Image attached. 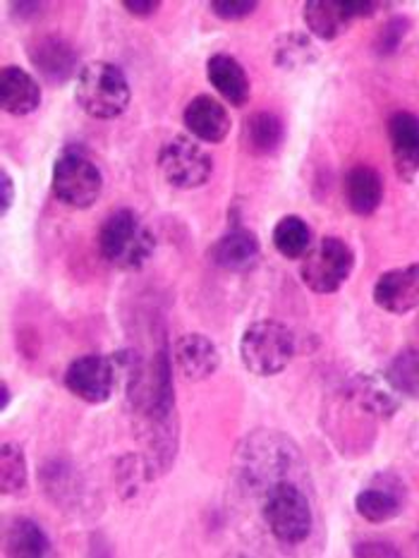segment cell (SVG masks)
Instances as JSON below:
<instances>
[{"label": "cell", "mask_w": 419, "mask_h": 558, "mask_svg": "<svg viewBox=\"0 0 419 558\" xmlns=\"http://www.w3.org/2000/svg\"><path fill=\"white\" fill-rule=\"evenodd\" d=\"M343 8H345L347 15H350V20H355V17H371L383 5L381 3H367V0H362V3H357V0H355V3H350V0H345Z\"/></svg>", "instance_id": "obj_36"}, {"label": "cell", "mask_w": 419, "mask_h": 558, "mask_svg": "<svg viewBox=\"0 0 419 558\" xmlns=\"http://www.w3.org/2000/svg\"><path fill=\"white\" fill-rule=\"evenodd\" d=\"M273 247L285 259H305V254L311 250V228L305 218L299 216H283L273 228Z\"/></svg>", "instance_id": "obj_24"}, {"label": "cell", "mask_w": 419, "mask_h": 558, "mask_svg": "<svg viewBox=\"0 0 419 558\" xmlns=\"http://www.w3.org/2000/svg\"><path fill=\"white\" fill-rule=\"evenodd\" d=\"M285 140V123L281 116L271 111H257L243 120V132H239V142H243L245 151L251 156H271L281 149Z\"/></svg>", "instance_id": "obj_22"}, {"label": "cell", "mask_w": 419, "mask_h": 558, "mask_svg": "<svg viewBox=\"0 0 419 558\" xmlns=\"http://www.w3.org/2000/svg\"><path fill=\"white\" fill-rule=\"evenodd\" d=\"M350 15L338 0H309L305 3L307 32L321 41H335L350 27Z\"/></svg>", "instance_id": "obj_23"}, {"label": "cell", "mask_w": 419, "mask_h": 558, "mask_svg": "<svg viewBox=\"0 0 419 558\" xmlns=\"http://www.w3.org/2000/svg\"><path fill=\"white\" fill-rule=\"evenodd\" d=\"M29 63L34 65V70L39 72V77L51 84V87H63L79 68V56L63 36L56 34H46L39 36L29 48H27Z\"/></svg>", "instance_id": "obj_11"}, {"label": "cell", "mask_w": 419, "mask_h": 558, "mask_svg": "<svg viewBox=\"0 0 419 558\" xmlns=\"http://www.w3.org/2000/svg\"><path fill=\"white\" fill-rule=\"evenodd\" d=\"M0 489L5 496H22L29 489V465L20 444L5 441L0 448Z\"/></svg>", "instance_id": "obj_26"}, {"label": "cell", "mask_w": 419, "mask_h": 558, "mask_svg": "<svg viewBox=\"0 0 419 558\" xmlns=\"http://www.w3.org/2000/svg\"><path fill=\"white\" fill-rule=\"evenodd\" d=\"M10 400H12V391H10V386H8V381H0V410H8V405H10Z\"/></svg>", "instance_id": "obj_37"}, {"label": "cell", "mask_w": 419, "mask_h": 558, "mask_svg": "<svg viewBox=\"0 0 419 558\" xmlns=\"http://www.w3.org/2000/svg\"><path fill=\"white\" fill-rule=\"evenodd\" d=\"M353 398L357 400L359 408H365L371 415L379 417H391L395 410H398V403H395L393 396L389 391L371 381V379H357L353 386Z\"/></svg>", "instance_id": "obj_30"}, {"label": "cell", "mask_w": 419, "mask_h": 558, "mask_svg": "<svg viewBox=\"0 0 419 558\" xmlns=\"http://www.w3.org/2000/svg\"><path fill=\"white\" fill-rule=\"evenodd\" d=\"M317 60V48L303 32H285L273 48V63L281 70H299Z\"/></svg>", "instance_id": "obj_28"}, {"label": "cell", "mask_w": 419, "mask_h": 558, "mask_svg": "<svg viewBox=\"0 0 419 558\" xmlns=\"http://www.w3.org/2000/svg\"><path fill=\"white\" fill-rule=\"evenodd\" d=\"M41 87L27 70L20 65H5L0 70V106L8 116L24 118L41 106Z\"/></svg>", "instance_id": "obj_18"}, {"label": "cell", "mask_w": 419, "mask_h": 558, "mask_svg": "<svg viewBox=\"0 0 419 558\" xmlns=\"http://www.w3.org/2000/svg\"><path fill=\"white\" fill-rule=\"evenodd\" d=\"M207 80L223 101L235 108L247 106L251 96V82L237 58L227 53H213L207 60Z\"/></svg>", "instance_id": "obj_19"}, {"label": "cell", "mask_w": 419, "mask_h": 558, "mask_svg": "<svg viewBox=\"0 0 419 558\" xmlns=\"http://www.w3.org/2000/svg\"><path fill=\"white\" fill-rule=\"evenodd\" d=\"M65 388L89 405H103L111 400L120 374L113 355H82L65 369Z\"/></svg>", "instance_id": "obj_10"}, {"label": "cell", "mask_w": 419, "mask_h": 558, "mask_svg": "<svg viewBox=\"0 0 419 558\" xmlns=\"http://www.w3.org/2000/svg\"><path fill=\"white\" fill-rule=\"evenodd\" d=\"M295 348V336L285 324L259 319L249 324L239 338V360L249 374L267 379L291 367Z\"/></svg>", "instance_id": "obj_6"}, {"label": "cell", "mask_w": 419, "mask_h": 558, "mask_svg": "<svg viewBox=\"0 0 419 558\" xmlns=\"http://www.w3.org/2000/svg\"><path fill=\"white\" fill-rule=\"evenodd\" d=\"M345 202L355 216H371L383 202V178L367 163H357L345 173Z\"/></svg>", "instance_id": "obj_20"}, {"label": "cell", "mask_w": 419, "mask_h": 558, "mask_svg": "<svg viewBox=\"0 0 419 558\" xmlns=\"http://www.w3.org/2000/svg\"><path fill=\"white\" fill-rule=\"evenodd\" d=\"M51 187L60 204H65L67 209L84 211L101 199L103 173L87 151L65 147L53 161Z\"/></svg>", "instance_id": "obj_7"}, {"label": "cell", "mask_w": 419, "mask_h": 558, "mask_svg": "<svg viewBox=\"0 0 419 558\" xmlns=\"http://www.w3.org/2000/svg\"><path fill=\"white\" fill-rule=\"evenodd\" d=\"M355 269V252L343 238L326 235L305 254L299 278L317 295H331L347 283Z\"/></svg>", "instance_id": "obj_8"}, {"label": "cell", "mask_w": 419, "mask_h": 558, "mask_svg": "<svg viewBox=\"0 0 419 558\" xmlns=\"http://www.w3.org/2000/svg\"><path fill=\"white\" fill-rule=\"evenodd\" d=\"M99 252L120 271H139L153 257L156 238L137 211L118 209L101 223Z\"/></svg>", "instance_id": "obj_3"}, {"label": "cell", "mask_w": 419, "mask_h": 558, "mask_svg": "<svg viewBox=\"0 0 419 558\" xmlns=\"http://www.w3.org/2000/svg\"><path fill=\"white\" fill-rule=\"evenodd\" d=\"M12 204H15V180L5 168H0V216H5Z\"/></svg>", "instance_id": "obj_33"}, {"label": "cell", "mask_w": 419, "mask_h": 558, "mask_svg": "<svg viewBox=\"0 0 419 558\" xmlns=\"http://www.w3.org/2000/svg\"><path fill=\"white\" fill-rule=\"evenodd\" d=\"M41 484L46 494L51 496L53 504H75L77 494H79V480L75 475V470L70 465H65L63 460H53L41 470Z\"/></svg>", "instance_id": "obj_29"}, {"label": "cell", "mask_w": 419, "mask_h": 558, "mask_svg": "<svg viewBox=\"0 0 419 558\" xmlns=\"http://www.w3.org/2000/svg\"><path fill=\"white\" fill-rule=\"evenodd\" d=\"M173 360L187 381H207L221 367L219 348L204 333L180 336L173 348Z\"/></svg>", "instance_id": "obj_17"}, {"label": "cell", "mask_w": 419, "mask_h": 558, "mask_svg": "<svg viewBox=\"0 0 419 558\" xmlns=\"http://www.w3.org/2000/svg\"><path fill=\"white\" fill-rule=\"evenodd\" d=\"M235 477L245 492L261 496L281 482H307V463L299 446L283 432L257 429L239 441Z\"/></svg>", "instance_id": "obj_2"}, {"label": "cell", "mask_w": 419, "mask_h": 558, "mask_svg": "<svg viewBox=\"0 0 419 558\" xmlns=\"http://www.w3.org/2000/svg\"><path fill=\"white\" fill-rule=\"evenodd\" d=\"M374 305L389 314H407L419 307V264L381 274L371 290Z\"/></svg>", "instance_id": "obj_13"}, {"label": "cell", "mask_w": 419, "mask_h": 558, "mask_svg": "<svg viewBox=\"0 0 419 558\" xmlns=\"http://www.w3.org/2000/svg\"><path fill=\"white\" fill-rule=\"evenodd\" d=\"M405 484L400 477L391 475V472H379V475L369 482L355 496V511L359 518H365L371 525H383L389 520L398 518L405 506Z\"/></svg>", "instance_id": "obj_12"}, {"label": "cell", "mask_w": 419, "mask_h": 558, "mask_svg": "<svg viewBox=\"0 0 419 558\" xmlns=\"http://www.w3.org/2000/svg\"><path fill=\"white\" fill-rule=\"evenodd\" d=\"M153 475H159L156 468L149 463L147 456H137V453H127L125 458H120L118 463V489L120 496L125 501H135L137 496L144 492V487L153 480Z\"/></svg>", "instance_id": "obj_27"}, {"label": "cell", "mask_w": 419, "mask_h": 558, "mask_svg": "<svg viewBox=\"0 0 419 558\" xmlns=\"http://www.w3.org/2000/svg\"><path fill=\"white\" fill-rule=\"evenodd\" d=\"M355 556H400V551L391 547V544H381V542H365L357 544Z\"/></svg>", "instance_id": "obj_35"}, {"label": "cell", "mask_w": 419, "mask_h": 558, "mask_svg": "<svg viewBox=\"0 0 419 558\" xmlns=\"http://www.w3.org/2000/svg\"><path fill=\"white\" fill-rule=\"evenodd\" d=\"M120 381H125L127 405L144 456L159 475L175 463L180 446V422L175 405V381L171 353L156 350L151 362L135 350H120L113 355Z\"/></svg>", "instance_id": "obj_1"}, {"label": "cell", "mask_w": 419, "mask_h": 558, "mask_svg": "<svg viewBox=\"0 0 419 558\" xmlns=\"http://www.w3.org/2000/svg\"><path fill=\"white\" fill-rule=\"evenodd\" d=\"M389 140L395 173L403 183H415L419 175V116L395 111L389 118Z\"/></svg>", "instance_id": "obj_14"}, {"label": "cell", "mask_w": 419, "mask_h": 558, "mask_svg": "<svg viewBox=\"0 0 419 558\" xmlns=\"http://www.w3.org/2000/svg\"><path fill=\"white\" fill-rule=\"evenodd\" d=\"M261 515L275 542L297 547L315 530V511L303 484L281 482L261 496Z\"/></svg>", "instance_id": "obj_4"}, {"label": "cell", "mask_w": 419, "mask_h": 558, "mask_svg": "<svg viewBox=\"0 0 419 558\" xmlns=\"http://www.w3.org/2000/svg\"><path fill=\"white\" fill-rule=\"evenodd\" d=\"M383 379H386V384L395 393L419 400V350H400V353L389 362L386 372H383Z\"/></svg>", "instance_id": "obj_25"}, {"label": "cell", "mask_w": 419, "mask_h": 558, "mask_svg": "<svg viewBox=\"0 0 419 558\" xmlns=\"http://www.w3.org/2000/svg\"><path fill=\"white\" fill-rule=\"evenodd\" d=\"M211 262L223 271L247 274L255 269L261 257L259 238L249 228L231 226L211 245Z\"/></svg>", "instance_id": "obj_15"}, {"label": "cell", "mask_w": 419, "mask_h": 558, "mask_svg": "<svg viewBox=\"0 0 419 558\" xmlns=\"http://www.w3.org/2000/svg\"><path fill=\"white\" fill-rule=\"evenodd\" d=\"M183 123L189 135L197 137L199 142L221 144L231 135L233 118L219 99H213L209 94H199L185 106Z\"/></svg>", "instance_id": "obj_16"}, {"label": "cell", "mask_w": 419, "mask_h": 558, "mask_svg": "<svg viewBox=\"0 0 419 558\" xmlns=\"http://www.w3.org/2000/svg\"><path fill=\"white\" fill-rule=\"evenodd\" d=\"M159 171L175 190H199L213 175L211 154L185 135L168 140L159 151Z\"/></svg>", "instance_id": "obj_9"}, {"label": "cell", "mask_w": 419, "mask_h": 558, "mask_svg": "<svg viewBox=\"0 0 419 558\" xmlns=\"http://www.w3.org/2000/svg\"><path fill=\"white\" fill-rule=\"evenodd\" d=\"M51 539L44 527L32 518H10L3 527V554L17 558L51 556Z\"/></svg>", "instance_id": "obj_21"}, {"label": "cell", "mask_w": 419, "mask_h": 558, "mask_svg": "<svg viewBox=\"0 0 419 558\" xmlns=\"http://www.w3.org/2000/svg\"><path fill=\"white\" fill-rule=\"evenodd\" d=\"M123 8L135 17H151L161 10V0H123Z\"/></svg>", "instance_id": "obj_34"}, {"label": "cell", "mask_w": 419, "mask_h": 558, "mask_svg": "<svg viewBox=\"0 0 419 558\" xmlns=\"http://www.w3.org/2000/svg\"><path fill=\"white\" fill-rule=\"evenodd\" d=\"M257 8L259 3H255V0H213V3H209L213 17L223 22H243L255 15Z\"/></svg>", "instance_id": "obj_32"}, {"label": "cell", "mask_w": 419, "mask_h": 558, "mask_svg": "<svg viewBox=\"0 0 419 558\" xmlns=\"http://www.w3.org/2000/svg\"><path fill=\"white\" fill-rule=\"evenodd\" d=\"M75 101L94 120L120 118L132 101L125 72L113 63H106V60L84 65L75 84Z\"/></svg>", "instance_id": "obj_5"}, {"label": "cell", "mask_w": 419, "mask_h": 558, "mask_svg": "<svg viewBox=\"0 0 419 558\" xmlns=\"http://www.w3.org/2000/svg\"><path fill=\"white\" fill-rule=\"evenodd\" d=\"M410 27H412V24H410V20H407L405 15L391 17L386 24H383L381 32L377 34V39H374L377 56L389 58V56H393L395 51H398L400 44L405 41L407 32H410Z\"/></svg>", "instance_id": "obj_31"}]
</instances>
